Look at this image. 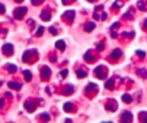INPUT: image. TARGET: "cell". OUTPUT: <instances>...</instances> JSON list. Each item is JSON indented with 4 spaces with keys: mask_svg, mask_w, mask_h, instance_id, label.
<instances>
[{
    "mask_svg": "<svg viewBox=\"0 0 147 123\" xmlns=\"http://www.w3.org/2000/svg\"><path fill=\"white\" fill-rule=\"evenodd\" d=\"M26 9H28L26 7H17V8H15L14 11H13L14 17L16 20H22L23 16H24V14L26 13Z\"/></svg>",
    "mask_w": 147,
    "mask_h": 123,
    "instance_id": "obj_1",
    "label": "cell"
},
{
    "mask_svg": "<svg viewBox=\"0 0 147 123\" xmlns=\"http://www.w3.org/2000/svg\"><path fill=\"white\" fill-rule=\"evenodd\" d=\"M1 51H2V53H3L6 56H10V55L13 54V52H14V46H13L11 44H9V43L3 44Z\"/></svg>",
    "mask_w": 147,
    "mask_h": 123,
    "instance_id": "obj_2",
    "label": "cell"
},
{
    "mask_svg": "<svg viewBox=\"0 0 147 123\" xmlns=\"http://www.w3.org/2000/svg\"><path fill=\"white\" fill-rule=\"evenodd\" d=\"M41 75H40V77H41V79H47L49 76H51V69L48 68V67H42V69H41V72H40Z\"/></svg>",
    "mask_w": 147,
    "mask_h": 123,
    "instance_id": "obj_3",
    "label": "cell"
},
{
    "mask_svg": "<svg viewBox=\"0 0 147 123\" xmlns=\"http://www.w3.org/2000/svg\"><path fill=\"white\" fill-rule=\"evenodd\" d=\"M24 108H25L28 112L32 113V112H34V109H36V105H34L32 101H30V100H26V101L24 102Z\"/></svg>",
    "mask_w": 147,
    "mask_h": 123,
    "instance_id": "obj_4",
    "label": "cell"
},
{
    "mask_svg": "<svg viewBox=\"0 0 147 123\" xmlns=\"http://www.w3.org/2000/svg\"><path fill=\"white\" fill-rule=\"evenodd\" d=\"M5 68H6L10 74L16 72V70H17V67H16L14 63H6V64H5Z\"/></svg>",
    "mask_w": 147,
    "mask_h": 123,
    "instance_id": "obj_5",
    "label": "cell"
},
{
    "mask_svg": "<svg viewBox=\"0 0 147 123\" xmlns=\"http://www.w3.org/2000/svg\"><path fill=\"white\" fill-rule=\"evenodd\" d=\"M8 86L10 89H14L16 91H20L21 87H22V84L21 83H17V82H8Z\"/></svg>",
    "mask_w": 147,
    "mask_h": 123,
    "instance_id": "obj_6",
    "label": "cell"
},
{
    "mask_svg": "<svg viewBox=\"0 0 147 123\" xmlns=\"http://www.w3.org/2000/svg\"><path fill=\"white\" fill-rule=\"evenodd\" d=\"M122 120H123V122H131L132 121V114L129 112H124L122 115Z\"/></svg>",
    "mask_w": 147,
    "mask_h": 123,
    "instance_id": "obj_7",
    "label": "cell"
},
{
    "mask_svg": "<svg viewBox=\"0 0 147 123\" xmlns=\"http://www.w3.org/2000/svg\"><path fill=\"white\" fill-rule=\"evenodd\" d=\"M40 17H41V20H44V21H49V20H51V13H49L48 10H42V11L40 13Z\"/></svg>",
    "mask_w": 147,
    "mask_h": 123,
    "instance_id": "obj_8",
    "label": "cell"
},
{
    "mask_svg": "<svg viewBox=\"0 0 147 123\" xmlns=\"http://www.w3.org/2000/svg\"><path fill=\"white\" fill-rule=\"evenodd\" d=\"M62 16L65 17V18H68L69 21H72L74 17H75V11H74V10H67Z\"/></svg>",
    "mask_w": 147,
    "mask_h": 123,
    "instance_id": "obj_9",
    "label": "cell"
},
{
    "mask_svg": "<svg viewBox=\"0 0 147 123\" xmlns=\"http://www.w3.org/2000/svg\"><path fill=\"white\" fill-rule=\"evenodd\" d=\"M33 52H36V49H29V51L24 52V54H23V56H22L23 62H28V61H29V57H30V54L33 53Z\"/></svg>",
    "mask_w": 147,
    "mask_h": 123,
    "instance_id": "obj_10",
    "label": "cell"
},
{
    "mask_svg": "<svg viewBox=\"0 0 147 123\" xmlns=\"http://www.w3.org/2000/svg\"><path fill=\"white\" fill-rule=\"evenodd\" d=\"M55 47H56L57 49H60V51H63V49L65 48V43H64L62 39H60V40H57V41L55 43Z\"/></svg>",
    "mask_w": 147,
    "mask_h": 123,
    "instance_id": "obj_11",
    "label": "cell"
},
{
    "mask_svg": "<svg viewBox=\"0 0 147 123\" xmlns=\"http://www.w3.org/2000/svg\"><path fill=\"white\" fill-rule=\"evenodd\" d=\"M74 108H75V106H74V103L72 102H65L64 105H63V109L65 110V112H72L74 110Z\"/></svg>",
    "mask_w": 147,
    "mask_h": 123,
    "instance_id": "obj_12",
    "label": "cell"
},
{
    "mask_svg": "<svg viewBox=\"0 0 147 123\" xmlns=\"http://www.w3.org/2000/svg\"><path fill=\"white\" fill-rule=\"evenodd\" d=\"M23 75H24V78H25L26 82H30V80L32 79V74H31V71L24 70V71H23Z\"/></svg>",
    "mask_w": 147,
    "mask_h": 123,
    "instance_id": "obj_13",
    "label": "cell"
},
{
    "mask_svg": "<svg viewBox=\"0 0 147 123\" xmlns=\"http://www.w3.org/2000/svg\"><path fill=\"white\" fill-rule=\"evenodd\" d=\"M74 91V87H72V85H65V89H64V94H70L71 92Z\"/></svg>",
    "mask_w": 147,
    "mask_h": 123,
    "instance_id": "obj_14",
    "label": "cell"
},
{
    "mask_svg": "<svg viewBox=\"0 0 147 123\" xmlns=\"http://www.w3.org/2000/svg\"><path fill=\"white\" fill-rule=\"evenodd\" d=\"M122 99H123V101L124 102H131L132 101V98H131V95H129L127 93H125V94H123V97H122Z\"/></svg>",
    "mask_w": 147,
    "mask_h": 123,
    "instance_id": "obj_15",
    "label": "cell"
},
{
    "mask_svg": "<svg viewBox=\"0 0 147 123\" xmlns=\"http://www.w3.org/2000/svg\"><path fill=\"white\" fill-rule=\"evenodd\" d=\"M121 53H122V52H121L119 49H115V51L113 52V54H111V55H113V57H114V59H117V57H119V56H121Z\"/></svg>",
    "mask_w": 147,
    "mask_h": 123,
    "instance_id": "obj_16",
    "label": "cell"
},
{
    "mask_svg": "<svg viewBox=\"0 0 147 123\" xmlns=\"http://www.w3.org/2000/svg\"><path fill=\"white\" fill-rule=\"evenodd\" d=\"M94 26H95V24L91 22V23H88V24L86 25V28H85V30H86V31H91V30H93V29H94Z\"/></svg>",
    "mask_w": 147,
    "mask_h": 123,
    "instance_id": "obj_17",
    "label": "cell"
},
{
    "mask_svg": "<svg viewBox=\"0 0 147 123\" xmlns=\"http://www.w3.org/2000/svg\"><path fill=\"white\" fill-rule=\"evenodd\" d=\"M87 74H86V71L85 70H78L77 71V77H85Z\"/></svg>",
    "mask_w": 147,
    "mask_h": 123,
    "instance_id": "obj_18",
    "label": "cell"
},
{
    "mask_svg": "<svg viewBox=\"0 0 147 123\" xmlns=\"http://www.w3.org/2000/svg\"><path fill=\"white\" fill-rule=\"evenodd\" d=\"M40 118H44V121H48L49 120V115L47 113H41L40 114Z\"/></svg>",
    "mask_w": 147,
    "mask_h": 123,
    "instance_id": "obj_19",
    "label": "cell"
},
{
    "mask_svg": "<svg viewBox=\"0 0 147 123\" xmlns=\"http://www.w3.org/2000/svg\"><path fill=\"white\" fill-rule=\"evenodd\" d=\"M42 32H44V26H39L38 31L36 32V36H40V34H42Z\"/></svg>",
    "mask_w": 147,
    "mask_h": 123,
    "instance_id": "obj_20",
    "label": "cell"
},
{
    "mask_svg": "<svg viewBox=\"0 0 147 123\" xmlns=\"http://www.w3.org/2000/svg\"><path fill=\"white\" fill-rule=\"evenodd\" d=\"M106 87H107V89H111V87H113V79L107 80V83H106Z\"/></svg>",
    "mask_w": 147,
    "mask_h": 123,
    "instance_id": "obj_21",
    "label": "cell"
},
{
    "mask_svg": "<svg viewBox=\"0 0 147 123\" xmlns=\"http://www.w3.org/2000/svg\"><path fill=\"white\" fill-rule=\"evenodd\" d=\"M42 1H44V0H31V3L34 5V6H38V5H40Z\"/></svg>",
    "mask_w": 147,
    "mask_h": 123,
    "instance_id": "obj_22",
    "label": "cell"
},
{
    "mask_svg": "<svg viewBox=\"0 0 147 123\" xmlns=\"http://www.w3.org/2000/svg\"><path fill=\"white\" fill-rule=\"evenodd\" d=\"M49 32H51L52 34H56V33H57V31H56V29H54V26H51V28H49Z\"/></svg>",
    "mask_w": 147,
    "mask_h": 123,
    "instance_id": "obj_23",
    "label": "cell"
},
{
    "mask_svg": "<svg viewBox=\"0 0 147 123\" xmlns=\"http://www.w3.org/2000/svg\"><path fill=\"white\" fill-rule=\"evenodd\" d=\"M6 11V8H5V6L2 5V3H0V14H3Z\"/></svg>",
    "mask_w": 147,
    "mask_h": 123,
    "instance_id": "obj_24",
    "label": "cell"
},
{
    "mask_svg": "<svg viewBox=\"0 0 147 123\" xmlns=\"http://www.w3.org/2000/svg\"><path fill=\"white\" fill-rule=\"evenodd\" d=\"M137 54H139L140 57H144L145 56V52H141V51H137Z\"/></svg>",
    "mask_w": 147,
    "mask_h": 123,
    "instance_id": "obj_25",
    "label": "cell"
},
{
    "mask_svg": "<svg viewBox=\"0 0 147 123\" xmlns=\"http://www.w3.org/2000/svg\"><path fill=\"white\" fill-rule=\"evenodd\" d=\"M5 105V99L3 98H0V108H2Z\"/></svg>",
    "mask_w": 147,
    "mask_h": 123,
    "instance_id": "obj_26",
    "label": "cell"
},
{
    "mask_svg": "<svg viewBox=\"0 0 147 123\" xmlns=\"http://www.w3.org/2000/svg\"><path fill=\"white\" fill-rule=\"evenodd\" d=\"M67 72H68V70H63L61 74H62V77H65L67 76Z\"/></svg>",
    "mask_w": 147,
    "mask_h": 123,
    "instance_id": "obj_27",
    "label": "cell"
},
{
    "mask_svg": "<svg viewBox=\"0 0 147 123\" xmlns=\"http://www.w3.org/2000/svg\"><path fill=\"white\" fill-rule=\"evenodd\" d=\"M6 97L7 98H11V93L10 92H6Z\"/></svg>",
    "mask_w": 147,
    "mask_h": 123,
    "instance_id": "obj_28",
    "label": "cell"
},
{
    "mask_svg": "<svg viewBox=\"0 0 147 123\" xmlns=\"http://www.w3.org/2000/svg\"><path fill=\"white\" fill-rule=\"evenodd\" d=\"M15 1H16V2H22L23 0H15Z\"/></svg>",
    "mask_w": 147,
    "mask_h": 123,
    "instance_id": "obj_29",
    "label": "cell"
},
{
    "mask_svg": "<svg viewBox=\"0 0 147 123\" xmlns=\"http://www.w3.org/2000/svg\"><path fill=\"white\" fill-rule=\"evenodd\" d=\"M1 85H2V82H1V80H0V86H1Z\"/></svg>",
    "mask_w": 147,
    "mask_h": 123,
    "instance_id": "obj_30",
    "label": "cell"
},
{
    "mask_svg": "<svg viewBox=\"0 0 147 123\" xmlns=\"http://www.w3.org/2000/svg\"><path fill=\"white\" fill-rule=\"evenodd\" d=\"M88 1H94V0H88Z\"/></svg>",
    "mask_w": 147,
    "mask_h": 123,
    "instance_id": "obj_31",
    "label": "cell"
}]
</instances>
